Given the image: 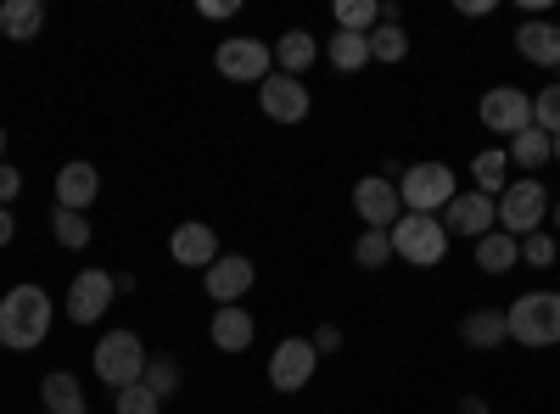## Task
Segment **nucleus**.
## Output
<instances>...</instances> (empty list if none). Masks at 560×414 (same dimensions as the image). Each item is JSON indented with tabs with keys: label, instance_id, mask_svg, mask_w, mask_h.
<instances>
[{
	"label": "nucleus",
	"instance_id": "nucleus-37",
	"mask_svg": "<svg viewBox=\"0 0 560 414\" xmlns=\"http://www.w3.org/2000/svg\"><path fill=\"white\" fill-rule=\"evenodd\" d=\"M236 7H242V0H202V17H230Z\"/></svg>",
	"mask_w": 560,
	"mask_h": 414
},
{
	"label": "nucleus",
	"instance_id": "nucleus-41",
	"mask_svg": "<svg viewBox=\"0 0 560 414\" xmlns=\"http://www.w3.org/2000/svg\"><path fill=\"white\" fill-rule=\"evenodd\" d=\"M549 157L560 163V134H549Z\"/></svg>",
	"mask_w": 560,
	"mask_h": 414
},
{
	"label": "nucleus",
	"instance_id": "nucleus-32",
	"mask_svg": "<svg viewBox=\"0 0 560 414\" xmlns=\"http://www.w3.org/2000/svg\"><path fill=\"white\" fill-rule=\"evenodd\" d=\"M147 387H152L158 398H174V392H179V358H168V353L147 358Z\"/></svg>",
	"mask_w": 560,
	"mask_h": 414
},
{
	"label": "nucleus",
	"instance_id": "nucleus-19",
	"mask_svg": "<svg viewBox=\"0 0 560 414\" xmlns=\"http://www.w3.org/2000/svg\"><path fill=\"white\" fill-rule=\"evenodd\" d=\"M504 308H471L459 319V342L465 347H477V353H488V347H504Z\"/></svg>",
	"mask_w": 560,
	"mask_h": 414
},
{
	"label": "nucleus",
	"instance_id": "nucleus-4",
	"mask_svg": "<svg viewBox=\"0 0 560 414\" xmlns=\"http://www.w3.org/2000/svg\"><path fill=\"white\" fill-rule=\"evenodd\" d=\"M387 236H393V258H404L415 269H432L448 258V229L438 213H404Z\"/></svg>",
	"mask_w": 560,
	"mask_h": 414
},
{
	"label": "nucleus",
	"instance_id": "nucleus-1",
	"mask_svg": "<svg viewBox=\"0 0 560 414\" xmlns=\"http://www.w3.org/2000/svg\"><path fill=\"white\" fill-rule=\"evenodd\" d=\"M45 336H51V297H45V286H12L0 297V347L34 353Z\"/></svg>",
	"mask_w": 560,
	"mask_h": 414
},
{
	"label": "nucleus",
	"instance_id": "nucleus-44",
	"mask_svg": "<svg viewBox=\"0 0 560 414\" xmlns=\"http://www.w3.org/2000/svg\"><path fill=\"white\" fill-rule=\"evenodd\" d=\"M39 414H45V409H39Z\"/></svg>",
	"mask_w": 560,
	"mask_h": 414
},
{
	"label": "nucleus",
	"instance_id": "nucleus-20",
	"mask_svg": "<svg viewBox=\"0 0 560 414\" xmlns=\"http://www.w3.org/2000/svg\"><path fill=\"white\" fill-rule=\"evenodd\" d=\"M269 51H275V73H292V79L319 62V45H314L308 28H287V34H280V45H269Z\"/></svg>",
	"mask_w": 560,
	"mask_h": 414
},
{
	"label": "nucleus",
	"instance_id": "nucleus-21",
	"mask_svg": "<svg viewBox=\"0 0 560 414\" xmlns=\"http://www.w3.org/2000/svg\"><path fill=\"white\" fill-rule=\"evenodd\" d=\"M39 403H45V414H90L84 409V387L68 370H51V376L39 381Z\"/></svg>",
	"mask_w": 560,
	"mask_h": 414
},
{
	"label": "nucleus",
	"instance_id": "nucleus-6",
	"mask_svg": "<svg viewBox=\"0 0 560 414\" xmlns=\"http://www.w3.org/2000/svg\"><path fill=\"white\" fill-rule=\"evenodd\" d=\"M493 213H499V229L504 236H533V229H544V218H549V191L538 186V179H510L504 186V197L493 202Z\"/></svg>",
	"mask_w": 560,
	"mask_h": 414
},
{
	"label": "nucleus",
	"instance_id": "nucleus-42",
	"mask_svg": "<svg viewBox=\"0 0 560 414\" xmlns=\"http://www.w3.org/2000/svg\"><path fill=\"white\" fill-rule=\"evenodd\" d=\"M0 163H7V129H0Z\"/></svg>",
	"mask_w": 560,
	"mask_h": 414
},
{
	"label": "nucleus",
	"instance_id": "nucleus-12",
	"mask_svg": "<svg viewBox=\"0 0 560 414\" xmlns=\"http://www.w3.org/2000/svg\"><path fill=\"white\" fill-rule=\"evenodd\" d=\"M253 281H258V269H253V258H242V252H219V258L208 263V274H202V286H208V297H213L219 308L242 303V297L253 292Z\"/></svg>",
	"mask_w": 560,
	"mask_h": 414
},
{
	"label": "nucleus",
	"instance_id": "nucleus-38",
	"mask_svg": "<svg viewBox=\"0 0 560 414\" xmlns=\"http://www.w3.org/2000/svg\"><path fill=\"white\" fill-rule=\"evenodd\" d=\"M493 0H459V17H488Z\"/></svg>",
	"mask_w": 560,
	"mask_h": 414
},
{
	"label": "nucleus",
	"instance_id": "nucleus-25",
	"mask_svg": "<svg viewBox=\"0 0 560 414\" xmlns=\"http://www.w3.org/2000/svg\"><path fill=\"white\" fill-rule=\"evenodd\" d=\"M504 174H510V157H504V146H488V152H477L471 157V179H477V191L482 197H504Z\"/></svg>",
	"mask_w": 560,
	"mask_h": 414
},
{
	"label": "nucleus",
	"instance_id": "nucleus-13",
	"mask_svg": "<svg viewBox=\"0 0 560 414\" xmlns=\"http://www.w3.org/2000/svg\"><path fill=\"white\" fill-rule=\"evenodd\" d=\"M258 107H264V118H275V123H303L314 102H308V84H303V79L269 73V79L258 84Z\"/></svg>",
	"mask_w": 560,
	"mask_h": 414
},
{
	"label": "nucleus",
	"instance_id": "nucleus-29",
	"mask_svg": "<svg viewBox=\"0 0 560 414\" xmlns=\"http://www.w3.org/2000/svg\"><path fill=\"white\" fill-rule=\"evenodd\" d=\"M409 57V34L398 23H376V34H370V62H404Z\"/></svg>",
	"mask_w": 560,
	"mask_h": 414
},
{
	"label": "nucleus",
	"instance_id": "nucleus-16",
	"mask_svg": "<svg viewBox=\"0 0 560 414\" xmlns=\"http://www.w3.org/2000/svg\"><path fill=\"white\" fill-rule=\"evenodd\" d=\"M96 197H102V174L90 168V163H62V168H57V208L84 213Z\"/></svg>",
	"mask_w": 560,
	"mask_h": 414
},
{
	"label": "nucleus",
	"instance_id": "nucleus-3",
	"mask_svg": "<svg viewBox=\"0 0 560 414\" xmlns=\"http://www.w3.org/2000/svg\"><path fill=\"white\" fill-rule=\"evenodd\" d=\"M90 370L102 376V387H113V392H124V387H135V381H147V347H140V336L135 331H102V342H96V353H90Z\"/></svg>",
	"mask_w": 560,
	"mask_h": 414
},
{
	"label": "nucleus",
	"instance_id": "nucleus-18",
	"mask_svg": "<svg viewBox=\"0 0 560 414\" xmlns=\"http://www.w3.org/2000/svg\"><path fill=\"white\" fill-rule=\"evenodd\" d=\"M516 51L533 62V68H560V28L544 23V17H527L516 28Z\"/></svg>",
	"mask_w": 560,
	"mask_h": 414
},
{
	"label": "nucleus",
	"instance_id": "nucleus-17",
	"mask_svg": "<svg viewBox=\"0 0 560 414\" xmlns=\"http://www.w3.org/2000/svg\"><path fill=\"white\" fill-rule=\"evenodd\" d=\"M208 336H213V347H219V353H247V347H253V336H258V326H253V314H247L242 303H230V308H219V314H213Z\"/></svg>",
	"mask_w": 560,
	"mask_h": 414
},
{
	"label": "nucleus",
	"instance_id": "nucleus-30",
	"mask_svg": "<svg viewBox=\"0 0 560 414\" xmlns=\"http://www.w3.org/2000/svg\"><path fill=\"white\" fill-rule=\"evenodd\" d=\"M353 263L359 269H387L393 263V236L387 229H364V236L353 241Z\"/></svg>",
	"mask_w": 560,
	"mask_h": 414
},
{
	"label": "nucleus",
	"instance_id": "nucleus-2",
	"mask_svg": "<svg viewBox=\"0 0 560 414\" xmlns=\"http://www.w3.org/2000/svg\"><path fill=\"white\" fill-rule=\"evenodd\" d=\"M504 331L522 347H555L560 342V292H527L504 308Z\"/></svg>",
	"mask_w": 560,
	"mask_h": 414
},
{
	"label": "nucleus",
	"instance_id": "nucleus-40",
	"mask_svg": "<svg viewBox=\"0 0 560 414\" xmlns=\"http://www.w3.org/2000/svg\"><path fill=\"white\" fill-rule=\"evenodd\" d=\"M459 409H465V414H488V403H482V398H465Z\"/></svg>",
	"mask_w": 560,
	"mask_h": 414
},
{
	"label": "nucleus",
	"instance_id": "nucleus-22",
	"mask_svg": "<svg viewBox=\"0 0 560 414\" xmlns=\"http://www.w3.org/2000/svg\"><path fill=\"white\" fill-rule=\"evenodd\" d=\"M516 263H522V241H516V236L488 229V236L477 241V269H482V274H510Z\"/></svg>",
	"mask_w": 560,
	"mask_h": 414
},
{
	"label": "nucleus",
	"instance_id": "nucleus-43",
	"mask_svg": "<svg viewBox=\"0 0 560 414\" xmlns=\"http://www.w3.org/2000/svg\"><path fill=\"white\" fill-rule=\"evenodd\" d=\"M555 224H560V202H555Z\"/></svg>",
	"mask_w": 560,
	"mask_h": 414
},
{
	"label": "nucleus",
	"instance_id": "nucleus-36",
	"mask_svg": "<svg viewBox=\"0 0 560 414\" xmlns=\"http://www.w3.org/2000/svg\"><path fill=\"white\" fill-rule=\"evenodd\" d=\"M308 342H314V353L325 358V353H337V347H342V331H337V326H319Z\"/></svg>",
	"mask_w": 560,
	"mask_h": 414
},
{
	"label": "nucleus",
	"instance_id": "nucleus-34",
	"mask_svg": "<svg viewBox=\"0 0 560 414\" xmlns=\"http://www.w3.org/2000/svg\"><path fill=\"white\" fill-rule=\"evenodd\" d=\"M555 252H560V241L549 236V229H533V236H522V263L549 269V263H555Z\"/></svg>",
	"mask_w": 560,
	"mask_h": 414
},
{
	"label": "nucleus",
	"instance_id": "nucleus-14",
	"mask_svg": "<svg viewBox=\"0 0 560 414\" xmlns=\"http://www.w3.org/2000/svg\"><path fill=\"white\" fill-rule=\"evenodd\" d=\"M443 229H448V236H465V241H482L488 229H499L493 197H482V191H459V197L443 208Z\"/></svg>",
	"mask_w": 560,
	"mask_h": 414
},
{
	"label": "nucleus",
	"instance_id": "nucleus-33",
	"mask_svg": "<svg viewBox=\"0 0 560 414\" xmlns=\"http://www.w3.org/2000/svg\"><path fill=\"white\" fill-rule=\"evenodd\" d=\"M533 129L560 134V84H549V90H538V96H533Z\"/></svg>",
	"mask_w": 560,
	"mask_h": 414
},
{
	"label": "nucleus",
	"instance_id": "nucleus-31",
	"mask_svg": "<svg viewBox=\"0 0 560 414\" xmlns=\"http://www.w3.org/2000/svg\"><path fill=\"white\" fill-rule=\"evenodd\" d=\"M113 409H118V414H163V398H158L147 381H135V387L113 392Z\"/></svg>",
	"mask_w": 560,
	"mask_h": 414
},
{
	"label": "nucleus",
	"instance_id": "nucleus-28",
	"mask_svg": "<svg viewBox=\"0 0 560 414\" xmlns=\"http://www.w3.org/2000/svg\"><path fill=\"white\" fill-rule=\"evenodd\" d=\"M51 236H57V247L84 252L90 247V218L84 213H68V208H51Z\"/></svg>",
	"mask_w": 560,
	"mask_h": 414
},
{
	"label": "nucleus",
	"instance_id": "nucleus-8",
	"mask_svg": "<svg viewBox=\"0 0 560 414\" xmlns=\"http://www.w3.org/2000/svg\"><path fill=\"white\" fill-rule=\"evenodd\" d=\"M113 297H118V281L107 269H79L68 281V319L73 326H96V319L113 308Z\"/></svg>",
	"mask_w": 560,
	"mask_h": 414
},
{
	"label": "nucleus",
	"instance_id": "nucleus-35",
	"mask_svg": "<svg viewBox=\"0 0 560 414\" xmlns=\"http://www.w3.org/2000/svg\"><path fill=\"white\" fill-rule=\"evenodd\" d=\"M18 191H23V174H18L12 163H0V208H12Z\"/></svg>",
	"mask_w": 560,
	"mask_h": 414
},
{
	"label": "nucleus",
	"instance_id": "nucleus-39",
	"mask_svg": "<svg viewBox=\"0 0 560 414\" xmlns=\"http://www.w3.org/2000/svg\"><path fill=\"white\" fill-rule=\"evenodd\" d=\"M12 236H18V224H12V208H0V247H12Z\"/></svg>",
	"mask_w": 560,
	"mask_h": 414
},
{
	"label": "nucleus",
	"instance_id": "nucleus-27",
	"mask_svg": "<svg viewBox=\"0 0 560 414\" xmlns=\"http://www.w3.org/2000/svg\"><path fill=\"white\" fill-rule=\"evenodd\" d=\"M382 0H337V28L342 34H376Z\"/></svg>",
	"mask_w": 560,
	"mask_h": 414
},
{
	"label": "nucleus",
	"instance_id": "nucleus-9",
	"mask_svg": "<svg viewBox=\"0 0 560 414\" xmlns=\"http://www.w3.org/2000/svg\"><path fill=\"white\" fill-rule=\"evenodd\" d=\"M314 370H319V353L308 336H287L269 353V387L275 392H303L314 381Z\"/></svg>",
	"mask_w": 560,
	"mask_h": 414
},
{
	"label": "nucleus",
	"instance_id": "nucleus-5",
	"mask_svg": "<svg viewBox=\"0 0 560 414\" xmlns=\"http://www.w3.org/2000/svg\"><path fill=\"white\" fill-rule=\"evenodd\" d=\"M459 197V179L448 163H409L398 179V202L404 213H443Z\"/></svg>",
	"mask_w": 560,
	"mask_h": 414
},
{
	"label": "nucleus",
	"instance_id": "nucleus-15",
	"mask_svg": "<svg viewBox=\"0 0 560 414\" xmlns=\"http://www.w3.org/2000/svg\"><path fill=\"white\" fill-rule=\"evenodd\" d=\"M168 252H174V263H185V269H208V263L219 258V236H213V224H202V218L174 224Z\"/></svg>",
	"mask_w": 560,
	"mask_h": 414
},
{
	"label": "nucleus",
	"instance_id": "nucleus-11",
	"mask_svg": "<svg viewBox=\"0 0 560 414\" xmlns=\"http://www.w3.org/2000/svg\"><path fill=\"white\" fill-rule=\"evenodd\" d=\"M477 113H482V123H488L493 134H510V141H516L522 129H533V96H527V90H516V84L488 90Z\"/></svg>",
	"mask_w": 560,
	"mask_h": 414
},
{
	"label": "nucleus",
	"instance_id": "nucleus-7",
	"mask_svg": "<svg viewBox=\"0 0 560 414\" xmlns=\"http://www.w3.org/2000/svg\"><path fill=\"white\" fill-rule=\"evenodd\" d=\"M213 68L224 79H236V84H264L275 73V51L264 39H253V34H230V39L213 45Z\"/></svg>",
	"mask_w": 560,
	"mask_h": 414
},
{
	"label": "nucleus",
	"instance_id": "nucleus-24",
	"mask_svg": "<svg viewBox=\"0 0 560 414\" xmlns=\"http://www.w3.org/2000/svg\"><path fill=\"white\" fill-rule=\"evenodd\" d=\"M325 62H331L337 73H359L364 62H370V34H331L325 39Z\"/></svg>",
	"mask_w": 560,
	"mask_h": 414
},
{
	"label": "nucleus",
	"instance_id": "nucleus-26",
	"mask_svg": "<svg viewBox=\"0 0 560 414\" xmlns=\"http://www.w3.org/2000/svg\"><path fill=\"white\" fill-rule=\"evenodd\" d=\"M504 157H510V168H527V174L544 168V163H549V134H544V129H522L516 141L504 146Z\"/></svg>",
	"mask_w": 560,
	"mask_h": 414
},
{
	"label": "nucleus",
	"instance_id": "nucleus-10",
	"mask_svg": "<svg viewBox=\"0 0 560 414\" xmlns=\"http://www.w3.org/2000/svg\"><path fill=\"white\" fill-rule=\"evenodd\" d=\"M353 213L364 218V229H393L404 218V202H398V186L382 174H364L353 179Z\"/></svg>",
	"mask_w": 560,
	"mask_h": 414
},
{
	"label": "nucleus",
	"instance_id": "nucleus-23",
	"mask_svg": "<svg viewBox=\"0 0 560 414\" xmlns=\"http://www.w3.org/2000/svg\"><path fill=\"white\" fill-rule=\"evenodd\" d=\"M39 28H45L39 0H0V34L7 39H34Z\"/></svg>",
	"mask_w": 560,
	"mask_h": 414
}]
</instances>
